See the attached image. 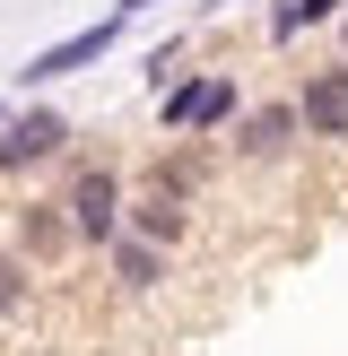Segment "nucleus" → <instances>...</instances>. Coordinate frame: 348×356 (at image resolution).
Masks as SVG:
<instances>
[{
	"label": "nucleus",
	"instance_id": "1",
	"mask_svg": "<svg viewBox=\"0 0 348 356\" xmlns=\"http://www.w3.org/2000/svg\"><path fill=\"white\" fill-rule=\"evenodd\" d=\"M70 200V226H79V243H96V252H113L122 235H131V200H122V174L113 165H87L79 183L61 191Z\"/></svg>",
	"mask_w": 348,
	"mask_h": 356
},
{
	"label": "nucleus",
	"instance_id": "2",
	"mask_svg": "<svg viewBox=\"0 0 348 356\" xmlns=\"http://www.w3.org/2000/svg\"><path fill=\"white\" fill-rule=\"evenodd\" d=\"M131 26V9L113 0V17H96V26H79V35H61V44H44V52H26V87H52V79H70V70H96L104 52H113V35Z\"/></svg>",
	"mask_w": 348,
	"mask_h": 356
},
{
	"label": "nucleus",
	"instance_id": "3",
	"mask_svg": "<svg viewBox=\"0 0 348 356\" xmlns=\"http://www.w3.org/2000/svg\"><path fill=\"white\" fill-rule=\"evenodd\" d=\"M157 113H166V131L200 139L218 122H235V79H174V87H157Z\"/></svg>",
	"mask_w": 348,
	"mask_h": 356
},
{
	"label": "nucleus",
	"instance_id": "4",
	"mask_svg": "<svg viewBox=\"0 0 348 356\" xmlns=\"http://www.w3.org/2000/svg\"><path fill=\"white\" fill-rule=\"evenodd\" d=\"M61 148H70V122H61V113H44V104L0 122V174H35V165H52Z\"/></svg>",
	"mask_w": 348,
	"mask_h": 356
},
{
	"label": "nucleus",
	"instance_id": "5",
	"mask_svg": "<svg viewBox=\"0 0 348 356\" xmlns=\"http://www.w3.org/2000/svg\"><path fill=\"white\" fill-rule=\"evenodd\" d=\"M296 139H305V113H296V96H287V104H253V113L235 122V156H244V165H278Z\"/></svg>",
	"mask_w": 348,
	"mask_h": 356
},
{
	"label": "nucleus",
	"instance_id": "6",
	"mask_svg": "<svg viewBox=\"0 0 348 356\" xmlns=\"http://www.w3.org/2000/svg\"><path fill=\"white\" fill-rule=\"evenodd\" d=\"M296 113H305V139H348V61L313 70L296 87Z\"/></svg>",
	"mask_w": 348,
	"mask_h": 356
},
{
	"label": "nucleus",
	"instance_id": "7",
	"mask_svg": "<svg viewBox=\"0 0 348 356\" xmlns=\"http://www.w3.org/2000/svg\"><path fill=\"white\" fill-rule=\"evenodd\" d=\"M70 243H79L70 200H26V218H17V252H26V261H61Z\"/></svg>",
	"mask_w": 348,
	"mask_h": 356
},
{
	"label": "nucleus",
	"instance_id": "8",
	"mask_svg": "<svg viewBox=\"0 0 348 356\" xmlns=\"http://www.w3.org/2000/svg\"><path fill=\"white\" fill-rule=\"evenodd\" d=\"M104 261H113V287L122 296H148L157 278H166V243H148V235H122Z\"/></svg>",
	"mask_w": 348,
	"mask_h": 356
},
{
	"label": "nucleus",
	"instance_id": "9",
	"mask_svg": "<svg viewBox=\"0 0 348 356\" xmlns=\"http://www.w3.org/2000/svg\"><path fill=\"white\" fill-rule=\"evenodd\" d=\"M131 235H148V243H166V252H174V243L191 235V209L174 200V191H139V200H131Z\"/></svg>",
	"mask_w": 348,
	"mask_h": 356
},
{
	"label": "nucleus",
	"instance_id": "10",
	"mask_svg": "<svg viewBox=\"0 0 348 356\" xmlns=\"http://www.w3.org/2000/svg\"><path fill=\"white\" fill-rule=\"evenodd\" d=\"M322 17H348V0H278V17H270V35L287 44V35H305V26H322Z\"/></svg>",
	"mask_w": 348,
	"mask_h": 356
},
{
	"label": "nucleus",
	"instance_id": "11",
	"mask_svg": "<svg viewBox=\"0 0 348 356\" xmlns=\"http://www.w3.org/2000/svg\"><path fill=\"white\" fill-rule=\"evenodd\" d=\"M26 252H0V322H9V313H26Z\"/></svg>",
	"mask_w": 348,
	"mask_h": 356
},
{
	"label": "nucleus",
	"instance_id": "12",
	"mask_svg": "<svg viewBox=\"0 0 348 356\" xmlns=\"http://www.w3.org/2000/svg\"><path fill=\"white\" fill-rule=\"evenodd\" d=\"M122 9H131V17H139V9H157V0H122Z\"/></svg>",
	"mask_w": 348,
	"mask_h": 356
},
{
	"label": "nucleus",
	"instance_id": "13",
	"mask_svg": "<svg viewBox=\"0 0 348 356\" xmlns=\"http://www.w3.org/2000/svg\"><path fill=\"white\" fill-rule=\"evenodd\" d=\"M340 44H348V17H340Z\"/></svg>",
	"mask_w": 348,
	"mask_h": 356
},
{
	"label": "nucleus",
	"instance_id": "14",
	"mask_svg": "<svg viewBox=\"0 0 348 356\" xmlns=\"http://www.w3.org/2000/svg\"><path fill=\"white\" fill-rule=\"evenodd\" d=\"M0 122H9V113H0Z\"/></svg>",
	"mask_w": 348,
	"mask_h": 356
}]
</instances>
